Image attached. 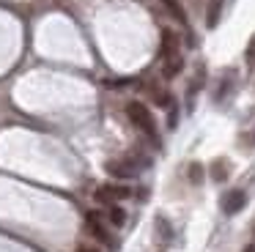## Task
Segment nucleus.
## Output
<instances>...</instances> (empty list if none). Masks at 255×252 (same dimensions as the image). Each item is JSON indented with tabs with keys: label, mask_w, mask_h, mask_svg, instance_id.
Returning a JSON list of instances; mask_svg holds the SVG:
<instances>
[{
	"label": "nucleus",
	"mask_w": 255,
	"mask_h": 252,
	"mask_svg": "<svg viewBox=\"0 0 255 252\" xmlns=\"http://www.w3.org/2000/svg\"><path fill=\"white\" fill-rule=\"evenodd\" d=\"M220 14H222V0H209V11H206V25H209V27H217V22H220Z\"/></svg>",
	"instance_id": "nucleus-6"
},
{
	"label": "nucleus",
	"mask_w": 255,
	"mask_h": 252,
	"mask_svg": "<svg viewBox=\"0 0 255 252\" xmlns=\"http://www.w3.org/2000/svg\"><path fill=\"white\" fill-rule=\"evenodd\" d=\"M253 140H255V137H253Z\"/></svg>",
	"instance_id": "nucleus-16"
},
{
	"label": "nucleus",
	"mask_w": 255,
	"mask_h": 252,
	"mask_svg": "<svg viewBox=\"0 0 255 252\" xmlns=\"http://www.w3.org/2000/svg\"><path fill=\"white\" fill-rule=\"evenodd\" d=\"M228 173H231L228 159H214V164H211V178H214V181H225Z\"/></svg>",
	"instance_id": "nucleus-7"
},
{
	"label": "nucleus",
	"mask_w": 255,
	"mask_h": 252,
	"mask_svg": "<svg viewBox=\"0 0 255 252\" xmlns=\"http://www.w3.org/2000/svg\"><path fill=\"white\" fill-rule=\"evenodd\" d=\"M244 203H247V195H244L242 189H231L225 197H222V211L231 217V214H239L244 208Z\"/></svg>",
	"instance_id": "nucleus-3"
},
{
	"label": "nucleus",
	"mask_w": 255,
	"mask_h": 252,
	"mask_svg": "<svg viewBox=\"0 0 255 252\" xmlns=\"http://www.w3.org/2000/svg\"><path fill=\"white\" fill-rule=\"evenodd\" d=\"M132 192L127 189V186H118V184H105L96 189V200L105 203V206H113L116 200H124V197H129Z\"/></svg>",
	"instance_id": "nucleus-2"
},
{
	"label": "nucleus",
	"mask_w": 255,
	"mask_h": 252,
	"mask_svg": "<svg viewBox=\"0 0 255 252\" xmlns=\"http://www.w3.org/2000/svg\"><path fill=\"white\" fill-rule=\"evenodd\" d=\"M127 115H129V121H132V124L137 126L140 131H143V134L156 137L154 115H151V110L145 107V104H140V102H129V104H127Z\"/></svg>",
	"instance_id": "nucleus-1"
},
{
	"label": "nucleus",
	"mask_w": 255,
	"mask_h": 252,
	"mask_svg": "<svg viewBox=\"0 0 255 252\" xmlns=\"http://www.w3.org/2000/svg\"><path fill=\"white\" fill-rule=\"evenodd\" d=\"M189 181H192V184H200V181H203V167H200L198 162L189 164Z\"/></svg>",
	"instance_id": "nucleus-13"
},
{
	"label": "nucleus",
	"mask_w": 255,
	"mask_h": 252,
	"mask_svg": "<svg viewBox=\"0 0 255 252\" xmlns=\"http://www.w3.org/2000/svg\"><path fill=\"white\" fill-rule=\"evenodd\" d=\"M244 60H247V69H255V33L250 36L247 49H244Z\"/></svg>",
	"instance_id": "nucleus-11"
},
{
	"label": "nucleus",
	"mask_w": 255,
	"mask_h": 252,
	"mask_svg": "<svg viewBox=\"0 0 255 252\" xmlns=\"http://www.w3.org/2000/svg\"><path fill=\"white\" fill-rule=\"evenodd\" d=\"M124 219H127V214H124L118 206H110V222L116 225V228H121V225H124Z\"/></svg>",
	"instance_id": "nucleus-12"
},
{
	"label": "nucleus",
	"mask_w": 255,
	"mask_h": 252,
	"mask_svg": "<svg viewBox=\"0 0 255 252\" xmlns=\"http://www.w3.org/2000/svg\"><path fill=\"white\" fill-rule=\"evenodd\" d=\"M85 225H88V228H91V233H94L99 241H107V230H105V225H102V217H99V214H94V211H91L88 217H85Z\"/></svg>",
	"instance_id": "nucleus-4"
},
{
	"label": "nucleus",
	"mask_w": 255,
	"mask_h": 252,
	"mask_svg": "<svg viewBox=\"0 0 255 252\" xmlns=\"http://www.w3.org/2000/svg\"><path fill=\"white\" fill-rule=\"evenodd\" d=\"M162 3H165V8L170 11L178 22H187V14H184V8H181V3H178V0H162Z\"/></svg>",
	"instance_id": "nucleus-10"
},
{
	"label": "nucleus",
	"mask_w": 255,
	"mask_h": 252,
	"mask_svg": "<svg viewBox=\"0 0 255 252\" xmlns=\"http://www.w3.org/2000/svg\"><path fill=\"white\" fill-rule=\"evenodd\" d=\"M167 63H165V77H176L178 71H181V66H184V60H181V55H173V58H165Z\"/></svg>",
	"instance_id": "nucleus-9"
},
{
	"label": "nucleus",
	"mask_w": 255,
	"mask_h": 252,
	"mask_svg": "<svg viewBox=\"0 0 255 252\" xmlns=\"http://www.w3.org/2000/svg\"><path fill=\"white\" fill-rule=\"evenodd\" d=\"M176 47H178L176 33H173V30H162V58H173V55H176Z\"/></svg>",
	"instance_id": "nucleus-5"
},
{
	"label": "nucleus",
	"mask_w": 255,
	"mask_h": 252,
	"mask_svg": "<svg viewBox=\"0 0 255 252\" xmlns=\"http://www.w3.org/2000/svg\"><path fill=\"white\" fill-rule=\"evenodd\" d=\"M244 252H255V247H247V250H244Z\"/></svg>",
	"instance_id": "nucleus-15"
},
{
	"label": "nucleus",
	"mask_w": 255,
	"mask_h": 252,
	"mask_svg": "<svg viewBox=\"0 0 255 252\" xmlns=\"http://www.w3.org/2000/svg\"><path fill=\"white\" fill-rule=\"evenodd\" d=\"M107 173L127 178V175H134V167L132 164H124V162H107Z\"/></svg>",
	"instance_id": "nucleus-8"
},
{
	"label": "nucleus",
	"mask_w": 255,
	"mask_h": 252,
	"mask_svg": "<svg viewBox=\"0 0 255 252\" xmlns=\"http://www.w3.org/2000/svg\"><path fill=\"white\" fill-rule=\"evenodd\" d=\"M77 252H96V250H94V247H80Z\"/></svg>",
	"instance_id": "nucleus-14"
}]
</instances>
